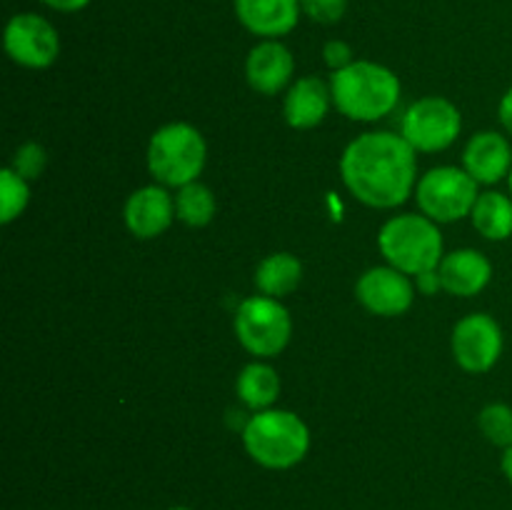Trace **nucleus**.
Segmentation results:
<instances>
[{
  "mask_svg": "<svg viewBox=\"0 0 512 510\" xmlns=\"http://www.w3.org/2000/svg\"><path fill=\"white\" fill-rule=\"evenodd\" d=\"M463 168L478 185L500 183L512 170L510 140L498 130L475 133L463 150Z\"/></svg>",
  "mask_w": 512,
  "mask_h": 510,
  "instance_id": "obj_13",
  "label": "nucleus"
},
{
  "mask_svg": "<svg viewBox=\"0 0 512 510\" xmlns=\"http://www.w3.org/2000/svg\"><path fill=\"white\" fill-rule=\"evenodd\" d=\"M250 458L268 470H288L303 463L310 450V430L293 410L268 408L253 413L243 428Z\"/></svg>",
  "mask_w": 512,
  "mask_h": 510,
  "instance_id": "obj_3",
  "label": "nucleus"
},
{
  "mask_svg": "<svg viewBox=\"0 0 512 510\" xmlns=\"http://www.w3.org/2000/svg\"><path fill=\"white\" fill-rule=\"evenodd\" d=\"M123 218L135 238L153 240L163 235L173 223L175 198L163 185H145L125 200Z\"/></svg>",
  "mask_w": 512,
  "mask_h": 510,
  "instance_id": "obj_12",
  "label": "nucleus"
},
{
  "mask_svg": "<svg viewBox=\"0 0 512 510\" xmlns=\"http://www.w3.org/2000/svg\"><path fill=\"white\" fill-rule=\"evenodd\" d=\"M333 105L330 83L320 80L318 75H305L290 85L283 100L285 123L295 130H310L320 125Z\"/></svg>",
  "mask_w": 512,
  "mask_h": 510,
  "instance_id": "obj_17",
  "label": "nucleus"
},
{
  "mask_svg": "<svg viewBox=\"0 0 512 510\" xmlns=\"http://www.w3.org/2000/svg\"><path fill=\"white\" fill-rule=\"evenodd\" d=\"M45 165H48V155H45V148L40 143H23L18 150H15L13 160H10L8 168H13L15 173L23 180H38L43 175Z\"/></svg>",
  "mask_w": 512,
  "mask_h": 510,
  "instance_id": "obj_24",
  "label": "nucleus"
},
{
  "mask_svg": "<svg viewBox=\"0 0 512 510\" xmlns=\"http://www.w3.org/2000/svg\"><path fill=\"white\" fill-rule=\"evenodd\" d=\"M43 3L48 5V8L60 10V13H78V10H83L90 0H43Z\"/></svg>",
  "mask_w": 512,
  "mask_h": 510,
  "instance_id": "obj_28",
  "label": "nucleus"
},
{
  "mask_svg": "<svg viewBox=\"0 0 512 510\" xmlns=\"http://www.w3.org/2000/svg\"><path fill=\"white\" fill-rule=\"evenodd\" d=\"M418 288L420 293H435V290L440 288V275L438 270H428V273L418 275Z\"/></svg>",
  "mask_w": 512,
  "mask_h": 510,
  "instance_id": "obj_29",
  "label": "nucleus"
},
{
  "mask_svg": "<svg viewBox=\"0 0 512 510\" xmlns=\"http://www.w3.org/2000/svg\"><path fill=\"white\" fill-rule=\"evenodd\" d=\"M453 358L468 373L480 375L495 368L503 355V328L488 313H473L458 320L453 328Z\"/></svg>",
  "mask_w": 512,
  "mask_h": 510,
  "instance_id": "obj_9",
  "label": "nucleus"
},
{
  "mask_svg": "<svg viewBox=\"0 0 512 510\" xmlns=\"http://www.w3.org/2000/svg\"><path fill=\"white\" fill-rule=\"evenodd\" d=\"M5 53L23 68H50L60 55V35L43 15L18 13L5 25Z\"/></svg>",
  "mask_w": 512,
  "mask_h": 510,
  "instance_id": "obj_10",
  "label": "nucleus"
},
{
  "mask_svg": "<svg viewBox=\"0 0 512 510\" xmlns=\"http://www.w3.org/2000/svg\"><path fill=\"white\" fill-rule=\"evenodd\" d=\"M463 130V115L458 105L440 95L420 98L405 110L400 135L415 148V153H438L450 148Z\"/></svg>",
  "mask_w": 512,
  "mask_h": 510,
  "instance_id": "obj_8",
  "label": "nucleus"
},
{
  "mask_svg": "<svg viewBox=\"0 0 512 510\" xmlns=\"http://www.w3.org/2000/svg\"><path fill=\"white\" fill-rule=\"evenodd\" d=\"M215 210H218V203H215V195L208 185L193 180V183L178 188V195H175V218H180L190 228L208 225L215 218Z\"/></svg>",
  "mask_w": 512,
  "mask_h": 510,
  "instance_id": "obj_21",
  "label": "nucleus"
},
{
  "mask_svg": "<svg viewBox=\"0 0 512 510\" xmlns=\"http://www.w3.org/2000/svg\"><path fill=\"white\" fill-rule=\"evenodd\" d=\"M340 175L355 200L368 208L390 210L403 205L418 185L415 148L400 133L373 130L345 148Z\"/></svg>",
  "mask_w": 512,
  "mask_h": 510,
  "instance_id": "obj_1",
  "label": "nucleus"
},
{
  "mask_svg": "<svg viewBox=\"0 0 512 510\" xmlns=\"http://www.w3.org/2000/svg\"><path fill=\"white\" fill-rule=\"evenodd\" d=\"M440 288L458 298H473L493 278V265L480 250L460 248L445 255L438 265Z\"/></svg>",
  "mask_w": 512,
  "mask_h": 510,
  "instance_id": "obj_15",
  "label": "nucleus"
},
{
  "mask_svg": "<svg viewBox=\"0 0 512 510\" xmlns=\"http://www.w3.org/2000/svg\"><path fill=\"white\" fill-rule=\"evenodd\" d=\"M498 118H500V125H503V128L512 135V88L503 95V98H500Z\"/></svg>",
  "mask_w": 512,
  "mask_h": 510,
  "instance_id": "obj_27",
  "label": "nucleus"
},
{
  "mask_svg": "<svg viewBox=\"0 0 512 510\" xmlns=\"http://www.w3.org/2000/svg\"><path fill=\"white\" fill-rule=\"evenodd\" d=\"M208 160L203 133L190 123H168L148 143V170L160 185L183 188L198 180Z\"/></svg>",
  "mask_w": 512,
  "mask_h": 510,
  "instance_id": "obj_5",
  "label": "nucleus"
},
{
  "mask_svg": "<svg viewBox=\"0 0 512 510\" xmlns=\"http://www.w3.org/2000/svg\"><path fill=\"white\" fill-rule=\"evenodd\" d=\"M378 248L388 265L405 275H423L438 270L443 255V235L428 215L403 213L390 218L378 233Z\"/></svg>",
  "mask_w": 512,
  "mask_h": 510,
  "instance_id": "obj_4",
  "label": "nucleus"
},
{
  "mask_svg": "<svg viewBox=\"0 0 512 510\" xmlns=\"http://www.w3.org/2000/svg\"><path fill=\"white\" fill-rule=\"evenodd\" d=\"M355 295L368 313L395 318L413 308L415 288L403 270L393 265H375L360 275Z\"/></svg>",
  "mask_w": 512,
  "mask_h": 510,
  "instance_id": "obj_11",
  "label": "nucleus"
},
{
  "mask_svg": "<svg viewBox=\"0 0 512 510\" xmlns=\"http://www.w3.org/2000/svg\"><path fill=\"white\" fill-rule=\"evenodd\" d=\"M323 60L325 65H328L330 70H343L348 68L350 63H355L353 60V48H350L345 40H328V43L323 45Z\"/></svg>",
  "mask_w": 512,
  "mask_h": 510,
  "instance_id": "obj_26",
  "label": "nucleus"
},
{
  "mask_svg": "<svg viewBox=\"0 0 512 510\" xmlns=\"http://www.w3.org/2000/svg\"><path fill=\"white\" fill-rule=\"evenodd\" d=\"M303 280V263L290 253H273L255 270V288L268 298H285L295 293Z\"/></svg>",
  "mask_w": 512,
  "mask_h": 510,
  "instance_id": "obj_19",
  "label": "nucleus"
},
{
  "mask_svg": "<svg viewBox=\"0 0 512 510\" xmlns=\"http://www.w3.org/2000/svg\"><path fill=\"white\" fill-rule=\"evenodd\" d=\"M478 195V183L470 178L468 170L455 168V165L428 170L415 185L420 213L428 215L435 223H455V220L470 218Z\"/></svg>",
  "mask_w": 512,
  "mask_h": 510,
  "instance_id": "obj_7",
  "label": "nucleus"
},
{
  "mask_svg": "<svg viewBox=\"0 0 512 510\" xmlns=\"http://www.w3.org/2000/svg\"><path fill=\"white\" fill-rule=\"evenodd\" d=\"M470 220L483 238L508 240L512 235V195L498 193V190L480 193Z\"/></svg>",
  "mask_w": 512,
  "mask_h": 510,
  "instance_id": "obj_20",
  "label": "nucleus"
},
{
  "mask_svg": "<svg viewBox=\"0 0 512 510\" xmlns=\"http://www.w3.org/2000/svg\"><path fill=\"white\" fill-rule=\"evenodd\" d=\"M480 433L485 440L498 448H510L512 445V408L505 403H490L480 410L478 415Z\"/></svg>",
  "mask_w": 512,
  "mask_h": 510,
  "instance_id": "obj_23",
  "label": "nucleus"
},
{
  "mask_svg": "<svg viewBox=\"0 0 512 510\" xmlns=\"http://www.w3.org/2000/svg\"><path fill=\"white\" fill-rule=\"evenodd\" d=\"M500 468H503V475L508 478V483L512 485V445H510V448H505L503 463H500Z\"/></svg>",
  "mask_w": 512,
  "mask_h": 510,
  "instance_id": "obj_30",
  "label": "nucleus"
},
{
  "mask_svg": "<svg viewBox=\"0 0 512 510\" xmlns=\"http://www.w3.org/2000/svg\"><path fill=\"white\" fill-rule=\"evenodd\" d=\"M333 105L350 120L375 123L395 110L400 100V78L373 60H355L335 70L330 78Z\"/></svg>",
  "mask_w": 512,
  "mask_h": 510,
  "instance_id": "obj_2",
  "label": "nucleus"
},
{
  "mask_svg": "<svg viewBox=\"0 0 512 510\" xmlns=\"http://www.w3.org/2000/svg\"><path fill=\"white\" fill-rule=\"evenodd\" d=\"M235 390H238V398L250 410H255V413L268 410L280 395V375L273 365L255 360V363H248L240 370L238 380H235Z\"/></svg>",
  "mask_w": 512,
  "mask_h": 510,
  "instance_id": "obj_18",
  "label": "nucleus"
},
{
  "mask_svg": "<svg viewBox=\"0 0 512 510\" xmlns=\"http://www.w3.org/2000/svg\"><path fill=\"white\" fill-rule=\"evenodd\" d=\"M300 10L313 23L333 25L343 20L345 10H348V0H300Z\"/></svg>",
  "mask_w": 512,
  "mask_h": 510,
  "instance_id": "obj_25",
  "label": "nucleus"
},
{
  "mask_svg": "<svg viewBox=\"0 0 512 510\" xmlns=\"http://www.w3.org/2000/svg\"><path fill=\"white\" fill-rule=\"evenodd\" d=\"M235 338L255 358H275L293 335V320L278 298L253 295L235 310Z\"/></svg>",
  "mask_w": 512,
  "mask_h": 510,
  "instance_id": "obj_6",
  "label": "nucleus"
},
{
  "mask_svg": "<svg viewBox=\"0 0 512 510\" xmlns=\"http://www.w3.org/2000/svg\"><path fill=\"white\" fill-rule=\"evenodd\" d=\"M295 73L293 53L280 40H260L245 60V78L260 95H278Z\"/></svg>",
  "mask_w": 512,
  "mask_h": 510,
  "instance_id": "obj_14",
  "label": "nucleus"
},
{
  "mask_svg": "<svg viewBox=\"0 0 512 510\" xmlns=\"http://www.w3.org/2000/svg\"><path fill=\"white\" fill-rule=\"evenodd\" d=\"M168 510H193V508H188V505H175V508H168Z\"/></svg>",
  "mask_w": 512,
  "mask_h": 510,
  "instance_id": "obj_31",
  "label": "nucleus"
},
{
  "mask_svg": "<svg viewBox=\"0 0 512 510\" xmlns=\"http://www.w3.org/2000/svg\"><path fill=\"white\" fill-rule=\"evenodd\" d=\"M300 0H235L240 25L265 40L288 35L300 20Z\"/></svg>",
  "mask_w": 512,
  "mask_h": 510,
  "instance_id": "obj_16",
  "label": "nucleus"
},
{
  "mask_svg": "<svg viewBox=\"0 0 512 510\" xmlns=\"http://www.w3.org/2000/svg\"><path fill=\"white\" fill-rule=\"evenodd\" d=\"M508 185H510V195H512V170H510V175H508Z\"/></svg>",
  "mask_w": 512,
  "mask_h": 510,
  "instance_id": "obj_32",
  "label": "nucleus"
},
{
  "mask_svg": "<svg viewBox=\"0 0 512 510\" xmlns=\"http://www.w3.org/2000/svg\"><path fill=\"white\" fill-rule=\"evenodd\" d=\"M30 200V183L20 178L13 168H5L0 173V223H13L20 218Z\"/></svg>",
  "mask_w": 512,
  "mask_h": 510,
  "instance_id": "obj_22",
  "label": "nucleus"
}]
</instances>
